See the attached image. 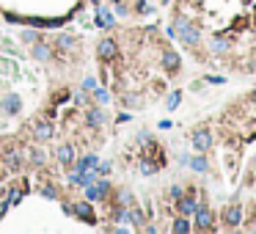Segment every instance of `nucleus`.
I'll list each match as a JSON object with an SVG mask.
<instances>
[{
    "label": "nucleus",
    "mask_w": 256,
    "mask_h": 234,
    "mask_svg": "<svg viewBox=\"0 0 256 234\" xmlns=\"http://www.w3.org/2000/svg\"><path fill=\"white\" fill-rule=\"evenodd\" d=\"M22 41H25V44H36V41H39V33H36V30H22Z\"/></svg>",
    "instance_id": "30"
},
{
    "label": "nucleus",
    "mask_w": 256,
    "mask_h": 234,
    "mask_svg": "<svg viewBox=\"0 0 256 234\" xmlns=\"http://www.w3.org/2000/svg\"><path fill=\"white\" fill-rule=\"evenodd\" d=\"M152 141H154L152 132H146V130H141V132H138V144H141V146H149Z\"/></svg>",
    "instance_id": "31"
},
{
    "label": "nucleus",
    "mask_w": 256,
    "mask_h": 234,
    "mask_svg": "<svg viewBox=\"0 0 256 234\" xmlns=\"http://www.w3.org/2000/svg\"><path fill=\"white\" fill-rule=\"evenodd\" d=\"M154 6H149V3H143V0H138V14H152Z\"/></svg>",
    "instance_id": "33"
},
{
    "label": "nucleus",
    "mask_w": 256,
    "mask_h": 234,
    "mask_svg": "<svg viewBox=\"0 0 256 234\" xmlns=\"http://www.w3.org/2000/svg\"><path fill=\"white\" fill-rule=\"evenodd\" d=\"M124 105L127 108H141V96L138 94H124Z\"/></svg>",
    "instance_id": "29"
},
{
    "label": "nucleus",
    "mask_w": 256,
    "mask_h": 234,
    "mask_svg": "<svg viewBox=\"0 0 256 234\" xmlns=\"http://www.w3.org/2000/svg\"><path fill=\"white\" fill-rule=\"evenodd\" d=\"M171 232H176V234H187V232H193V223L187 220V215H179V218L171 223Z\"/></svg>",
    "instance_id": "22"
},
{
    "label": "nucleus",
    "mask_w": 256,
    "mask_h": 234,
    "mask_svg": "<svg viewBox=\"0 0 256 234\" xmlns=\"http://www.w3.org/2000/svg\"><path fill=\"white\" fill-rule=\"evenodd\" d=\"M212 144L215 141H212V132L209 130H196L193 132V149L196 151H204V154H207V151L212 149Z\"/></svg>",
    "instance_id": "8"
},
{
    "label": "nucleus",
    "mask_w": 256,
    "mask_h": 234,
    "mask_svg": "<svg viewBox=\"0 0 256 234\" xmlns=\"http://www.w3.org/2000/svg\"><path fill=\"white\" fill-rule=\"evenodd\" d=\"M56 50H58V53H69V50H75V36L61 33V36H58V41H56Z\"/></svg>",
    "instance_id": "23"
},
{
    "label": "nucleus",
    "mask_w": 256,
    "mask_h": 234,
    "mask_svg": "<svg viewBox=\"0 0 256 234\" xmlns=\"http://www.w3.org/2000/svg\"><path fill=\"white\" fill-rule=\"evenodd\" d=\"M187 163H190V168H193L196 174H207L209 171V163H207V154H204V151H199V154L190 157Z\"/></svg>",
    "instance_id": "17"
},
{
    "label": "nucleus",
    "mask_w": 256,
    "mask_h": 234,
    "mask_svg": "<svg viewBox=\"0 0 256 234\" xmlns=\"http://www.w3.org/2000/svg\"><path fill=\"white\" fill-rule=\"evenodd\" d=\"M30 165H36V168H42V165H47V160H50V154H47V149H44L42 144L39 146H33V149H30Z\"/></svg>",
    "instance_id": "16"
},
{
    "label": "nucleus",
    "mask_w": 256,
    "mask_h": 234,
    "mask_svg": "<svg viewBox=\"0 0 256 234\" xmlns=\"http://www.w3.org/2000/svg\"><path fill=\"white\" fill-rule=\"evenodd\" d=\"M85 124H88V127H94V130H99V127L105 124V110L97 108V105H94V108H88V110H85Z\"/></svg>",
    "instance_id": "14"
},
{
    "label": "nucleus",
    "mask_w": 256,
    "mask_h": 234,
    "mask_svg": "<svg viewBox=\"0 0 256 234\" xmlns=\"http://www.w3.org/2000/svg\"><path fill=\"white\" fill-rule=\"evenodd\" d=\"M3 163L8 165V171H22V165H25V154L20 149H6L3 151Z\"/></svg>",
    "instance_id": "10"
},
{
    "label": "nucleus",
    "mask_w": 256,
    "mask_h": 234,
    "mask_svg": "<svg viewBox=\"0 0 256 234\" xmlns=\"http://www.w3.org/2000/svg\"><path fill=\"white\" fill-rule=\"evenodd\" d=\"M75 215L77 220H83V223H88V226H94L97 223V212H94V201H88V199H80V201H75Z\"/></svg>",
    "instance_id": "3"
},
{
    "label": "nucleus",
    "mask_w": 256,
    "mask_h": 234,
    "mask_svg": "<svg viewBox=\"0 0 256 234\" xmlns=\"http://www.w3.org/2000/svg\"><path fill=\"white\" fill-rule=\"evenodd\" d=\"M99 83H97V77H85L83 80V86H80V88H83V94H91V91L97 88Z\"/></svg>",
    "instance_id": "28"
},
{
    "label": "nucleus",
    "mask_w": 256,
    "mask_h": 234,
    "mask_svg": "<svg viewBox=\"0 0 256 234\" xmlns=\"http://www.w3.org/2000/svg\"><path fill=\"white\" fill-rule=\"evenodd\" d=\"M56 157H58V163H61L63 168H69V165L75 163V146H72V144H63V146H58Z\"/></svg>",
    "instance_id": "15"
},
{
    "label": "nucleus",
    "mask_w": 256,
    "mask_h": 234,
    "mask_svg": "<svg viewBox=\"0 0 256 234\" xmlns=\"http://www.w3.org/2000/svg\"><path fill=\"white\" fill-rule=\"evenodd\" d=\"M138 171L143 174V176H154V174L160 171V165L154 163L152 157H146V154H143V157H141V163H138Z\"/></svg>",
    "instance_id": "18"
},
{
    "label": "nucleus",
    "mask_w": 256,
    "mask_h": 234,
    "mask_svg": "<svg viewBox=\"0 0 256 234\" xmlns=\"http://www.w3.org/2000/svg\"><path fill=\"white\" fill-rule=\"evenodd\" d=\"M33 58L36 61H53V58H56V47H53V44H47V41H36L33 44Z\"/></svg>",
    "instance_id": "13"
},
{
    "label": "nucleus",
    "mask_w": 256,
    "mask_h": 234,
    "mask_svg": "<svg viewBox=\"0 0 256 234\" xmlns=\"http://www.w3.org/2000/svg\"><path fill=\"white\" fill-rule=\"evenodd\" d=\"M111 168H113V165H108V163H99V165H97V174H99V176H108V174H111Z\"/></svg>",
    "instance_id": "34"
},
{
    "label": "nucleus",
    "mask_w": 256,
    "mask_h": 234,
    "mask_svg": "<svg viewBox=\"0 0 256 234\" xmlns=\"http://www.w3.org/2000/svg\"><path fill=\"white\" fill-rule=\"evenodd\" d=\"M113 204H118V206H132V204H135V196H132V190L121 187V190H116V199H113Z\"/></svg>",
    "instance_id": "20"
},
{
    "label": "nucleus",
    "mask_w": 256,
    "mask_h": 234,
    "mask_svg": "<svg viewBox=\"0 0 256 234\" xmlns=\"http://www.w3.org/2000/svg\"><path fill=\"white\" fill-rule=\"evenodd\" d=\"M91 94L97 96V102H99V105H108V102H111V94L105 91V86H97V88L91 91Z\"/></svg>",
    "instance_id": "25"
},
{
    "label": "nucleus",
    "mask_w": 256,
    "mask_h": 234,
    "mask_svg": "<svg viewBox=\"0 0 256 234\" xmlns=\"http://www.w3.org/2000/svg\"><path fill=\"white\" fill-rule=\"evenodd\" d=\"M179 102H182V91H173V94L168 96L166 108H168V110H176V108H179Z\"/></svg>",
    "instance_id": "26"
},
{
    "label": "nucleus",
    "mask_w": 256,
    "mask_h": 234,
    "mask_svg": "<svg viewBox=\"0 0 256 234\" xmlns=\"http://www.w3.org/2000/svg\"><path fill=\"white\" fill-rule=\"evenodd\" d=\"M97 55L102 61H116L118 58V41L113 36H105V39L97 41Z\"/></svg>",
    "instance_id": "6"
},
{
    "label": "nucleus",
    "mask_w": 256,
    "mask_h": 234,
    "mask_svg": "<svg viewBox=\"0 0 256 234\" xmlns=\"http://www.w3.org/2000/svg\"><path fill=\"white\" fill-rule=\"evenodd\" d=\"M207 83H215V86H218V83H223V77H218V75H209V77H207Z\"/></svg>",
    "instance_id": "35"
},
{
    "label": "nucleus",
    "mask_w": 256,
    "mask_h": 234,
    "mask_svg": "<svg viewBox=\"0 0 256 234\" xmlns=\"http://www.w3.org/2000/svg\"><path fill=\"white\" fill-rule=\"evenodd\" d=\"M108 196H111V182H108L105 176H99L94 185L85 187V199L88 201H105Z\"/></svg>",
    "instance_id": "5"
},
{
    "label": "nucleus",
    "mask_w": 256,
    "mask_h": 234,
    "mask_svg": "<svg viewBox=\"0 0 256 234\" xmlns=\"http://www.w3.org/2000/svg\"><path fill=\"white\" fill-rule=\"evenodd\" d=\"M160 66L166 69V75H176L182 69V58H179V53L173 47H166L163 50V55H160Z\"/></svg>",
    "instance_id": "4"
},
{
    "label": "nucleus",
    "mask_w": 256,
    "mask_h": 234,
    "mask_svg": "<svg viewBox=\"0 0 256 234\" xmlns=\"http://www.w3.org/2000/svg\"><path fill=\"white\" fill-rule=\"evenodd\" d=\"M223 220H226V229H237V226H242V206H240V204L226 206V212H223Z\"/></svg>",
    "instance_id": "12"
},
{
    "label": "nucleus",
    "mask_w": 256,
    "mask_h": 234,
    "mask_svg": "<svg viewBox=\"0 0 256 234\" xmlns=\"http://www.w3.org/2000/svg\"><path fill=\"white\" fill-rule=\"evenodd\" d=\"M171 30H173V36H176L185 47L196 50L201 44V28L196 25V22H190L187 17H176L173 25H171Z\"/></svg>",
    "instance_id": "1"
},
{
    "label": "nucleus",
    "mask_w": 256,
    "mask_h": 234,
    "mask_svg": "<svg viewBox=\"0 0 256 234\" xmlns=\"http://www.w3.org/2000/svg\"><path fill=\"white\" fill-rule=\"evenodd\" d=\"M199 204H201V201H199V196H196L193 190L185 193L182 199H176V209H179V215H193Z\"/></svg>",
    "instance_id": "7"
},
{
    "label": "nucleus",
    "mask_w": 256,
    "mask_h": 234,
    "mask_svg": "<svg viewBox=\"0 0 256 234\" xmlns=\"http://www.w3.org/2000/svg\"><path fill=\"white\" fill-rule=\"evenodd\" d=\"M39 193H42L44 199H58V196H61V193H58V187L53 185V182H44V185L39 187Z\"/></svg>",
    "instance_id": "24"
},
{
    "label": "nucleus",
    "mask_w": 256,
    "mask_h": 234,
    "mask_svg": "<svg viewBox=\"0 0 256 234\" xmlns=\"http://www.w3.org/2000/svg\"><path fill=\"white\" fill-rule=\"evenodd\" d=\"M0 110L6 113V116H17L22 110V99L17 94H6L3 99H0Z\"/></svg>",
    "instance_id": "11"
},
{
    "label": "nucleus",
    "mask_w": 256,
    "mask_h": 234,
    "mask_svg": "<svg viewBox=\"0 0 256 234\" xmlns=\"http://www.w3.org/2000/svg\"><path fill=\"white\" fill-rule=\"evenodd\" d=\"M111 3H118V0H111Z\"/></svg>",
    "instance_id": "37"
},
{
    "label": "nucleus",
    "mask_w": 256,
    "mask_h": 234,
    "mask_svg": "<svg viewBox=\"0 0 256 234\" xmlns=\"http://www.w3.org/2000/svg\"><path fill=\"white\" fill-rule=\"evenodd\" d=\"M53 135H56V130H53L50 118H42V121H36V127H33V138H36V144H47V141H50Z\"/></svg>",
    "instance_id": "9"
},
{
    "label": "nucleus",
    "mask_w": 256,
    "mask_h": 234,
    "mask_svg": "<svg viewBox=\"0 0 256 234\" xmlns=\"http://www.w3.org/2000/svg\"><path fill=\"white\" fill-rule=\"evenodd\" d=\"M212 53H228V44L221 39V36H215V41H212Z\"/></svg>",
    "instance_id": "27"
},
{
    "label": "nucleus",
    "mask_w": 256,
    "mask_h": 234,
    "mask_svg": "<svg viewBox=\"0 0 256 234\" xmlns=\"http://www.w3.org/2000/svg\"><path fill=\"white\" fill-rule=\"evenodd\" d=\"M91 3H94V6H102V0H91Z\"/></svg>",
    "instance_id": "36"
},
{
    "label": "nucleus",
    "mask_w": 256,
    "mask_h": 234,
    "mask_svg": "<svg viewBox=\"0 0 256 234\" xmlns=\"http://www.w3.org/2000/svg\"><path fill=\"white\" fill-rule=\"evenodd\" d=\"M168 196H171L173 201H176V199H182V196H185V187H182V185H173L171 190H168Z\"/></svg>",
    "instance_id": "32"
},
{
    "label": "nucleus",
    "mask_w": 256,
    "mask_h": 234,
    "mask_svg": "<svg viewBox=\"0 0 256 234\" xmlns=\"http://www.w3.org/2000/svg\"><path fill=\"white\" fill-rule=\"evenodd\" d=\"M75 168H80V171H88V168H97L99 165V157L97 154H83V157L77 160V163H72Z\"/></svg>",
    "instance_id": "21"
},
{
    "label": "nucleus",
    "mask_w": 256,
    "mask_h": 234,
    "mask_svg": "<svg viewBox=\"0 0 256 234\" xmlns=\"http://www.w3.org/2000/svg\"><path fill=\"white\" fill-rule=\"evenodd\" d=\"M193 229H196V232H212V229H215V212L209 209V206H204V204L196 206Z\"/></svg>",
    "instance_id": "2"
},
{
    "label": "nucleus",
    "mask_w": 256,
    "mask_h": 234,
    "mask_svg": "<svg viewBox=\"0 0 256 234\" xmlns=\"http://www.w3.org/2000/svg\"><path fill=\"white\" fill-rule=\"evenodd\" d=\"M113 22H116V17H113L105 6H97V25L99 28H113Z\"/></svg>",
    "instance_id": "19"
}]
</instances>
